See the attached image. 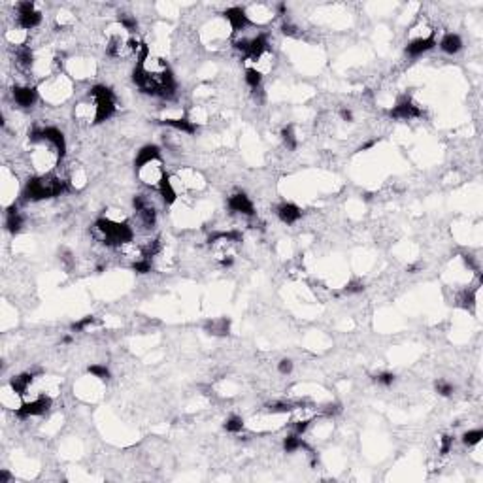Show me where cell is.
Returning a JSON list of instances; mask_svg holds the SVG:
<instances>
[{
	"mask_svg": "<svg viewBox=\"0 0 483 483\" xmlns=\"http://www.w3.org/2000/svg\"><path fill=\"white\" fill-rule=\"evenodd\" d=\"M66 189H68L66 180L59 178V176H53V174H44V176H38V178L26 183L25 195L30 200H44V198L63 195Z\"/></svg>",
	"mask_w": 483,
	"mask_h": 483,
	"instance_id": "1",
	"label": "cell"
},
{
	"mask_svg": "<svg viewBox=\"0 0 483 483\" xmlns=\"http://www.w3.org/2000/svg\"><path fill=\"white\" fill-rule=\"evenodd\" d=\"M89 96H91L92 100H94V104H96V121L94 123H102V121H106V119H110L114 115L117 102H115L114 92L110 91L108 87L96 85V87L91 89Z\"/></svg>",
	"mask_w": 483,
	"mask_h": 483,
	"instance_id": "2",
	"label": "cell"
},
{
	"mask_svg": "<svg viewBox=\"0 0 483 483\" xmlns=\"http://www.w3.org/2000/svg\"><path fill=\"white\" fill-rule=\"evenodd\" d=\"M136 170H138V178L145 185L153 187V189H159L161 183L166 180V170H164V164H162V159L161 157L153 159V161H147L144 164H140Z\"/></svg>",
	"mask_w": 483,
	"mask_h": 483,
	"instance_id": "3",
	"label": "cell"
},
{
	"mask_svg": "<svg viewBox=\"0 0 483 483\" xmlns=\"http://www.w3.org/2000/svg\"><path fill=\"white\" fill-rule=\"evenodd\" d=\"M42 21V13L36 10L32 2H19L17 4V25L25 30L36 28Z\"/></svg>",
	"mask_w": 483,
	"mask_h": 483,
	"instance_id": "4",
	"label": "cell"
},
{
	"mask_svg": "<svg viewBox=\"0 0 483 483\" xmlns=\"http://www.w3.org/2000/svg\"><path fill=\"white\" fill-rule=\"evenodd\" d=\"M51 400L49 396H44V394H38L34 396L32 400H26L21 404V408L17 410V415L21 419H28V417H36V415H44L49 406H51Z\"/></svg>",
	"mask_w": 483,
	"mask_h": 483,
	"instance_id": "5",
	"label": "cell"
},
{
	"mask_svg": "<svg viewBox=\"0 0 483 483\" xmlns=\"http://www.w3.org/2000/svg\"><path fill=\"white\" fill-rule=\"evenodd\" d=\"M225 19H227V23H229V28L230 30H246L249 26V19H248V13L246 10H242V8H229L227 12H225Z\"/></svg>",
	"mask_w": 483,
	"mask_h": 483,
	"instance_id": "6",
	"label": "cell"
},
{
	"mask_svg": "<svg viewBox=\"0 0 483 483\" xmlns=\"http://www.w3.org/2000/svg\"><path fill=\"white\" fill-rule=\"evenodd\" d=\"M419 115H421L419 106L414 104L410 98L400 100V102L391 110V117H394V119H414V117H419Z\"/></svg>",
	"mask_w": 483,
	"mask_h": 483,
	"instance_id": "7",
	"label": "cell"
},
{
	"mask_svg": "<svg viewBox=\"0 0 483 483\" xmlns=\"http://www.w3.org/2000/svg\"><path fill=\"white\" fill-rule=\"evenodd\" d=\"M229 208L236 211V213H242V215H253L255 213V208L251 204L248 196L244 193H238V195H232L229 198Z\"/></svg>",
	"mask_w": 483,
	"mask_h": 483,
	"instance_id": "8",
	"label": "cell"
},
{
	"mask_svg": "<svg viewBox=\"0 0 483 483\" xmlns=\"http://www.w3.org/2000/svg\"><path fill=\"white\" fill-rule=\"evenodd\" d=\"M36 89L32 87H26V85H21V87H15L13 89V98L15 102L21 106V108H30V106L36 102Z\"/></svg>",
	"mask_w": 483,
	"mask_h": 483,
	"instance_id": "9",
	"label": "cell"
},
{
	"mask_svg": "<svg viewBox=\"0 0 483 483\" xmlns=\"http://www.w3.org/2000/svg\"><path fill=\"white\" fill-rule=\"evenodd\" d=\"M436 46V40L432 38H421V40H410V44L406 46V53L412 55V57H419L423 53L431 51L432 47Z\"/></svg>",
	"mask_w": 483,
	"mask_h": 483,
	"instance_id": "10",
	"label": "cell"
},
{
	"mask_svg": "<svg viewBox=\"0 0 483 483\" xmlns=\"http://www.w3.org/2000/svg\"><path fill=\"white\" fill-rule=\"evenodd\" d=\"M161 123L168 125V127L176 129V131L185 132V134H195L196 132V125L195 123H191L187 117H166V119H162Z\"/></svg>",
	"mask_w": 483,
	"mask_h": 483,
	"instance_id": "11",
	"label": "cell"
},
{
	"mask_svg": "<svg viewBox=\"0 0 483 483\" xmlns=\"http://www.w3.org/2000/svg\"><path fill=\"white\" fill-rule=\"evenodd\" d=\"M277 215H279V219L283 223L293 225V223H297L302 217V211H300V208L295 206V204H281V206L277 208Z\"/></svg>",
	"mask_w": 483,
	"mask_h": 483,
	"instance_id": "12",
	"label": "cell"
},
{
	"mask_svg": "<svg viewBox=\"0 0 483 483\" xmlns=\"http://www.w3.org/2000/svg\"><path fill=\"white\" fill-rule=\"evenodd\" d=\"M440 47H442V51L453 55V53L460 51V47H462V40L459 38V34L449 32V34H445L444 38L440 40Z\"/></svg>",
	"mask_w": 483,
	"mask_h": 483,
	"instance_id": "13",
	"label": "cell"
},
{
	"mask_svg": "<svg viewBox=\"0 0 483 483\" xmlns=\"http://www.w3.org/2000/svg\"><path fill=\"white\" fill-rule=\"evenodd\" d=\"M32 385H34V376H32V374H21V376L13 378L12 383H10V387H12L13 391L19 392L21 396H23L26 391H30Z\"/></svg>",
	"mask_w": 483,
	"mask_h": 483,
	"instance_id": "14",
	"label": "cell"
},
{
	"mask_svg": "<svg viewBox=\"0 0 483 483\" xmlns=\"http://www.w3.org/2000/svg\"><path fill=\"white\" fill-rule=\"evenodd\" d=\"M6 227H8V230H10V232H17V230H21V227H23V217L19 215L17 206H12V208L8 209V215H6Z\"/></svg>",
	"mask_w": 483,
	"mask_h": 483,
	"instance_id": "15",
	"label": "cell"
},
{
	"mask_svg": "<svg viewBox=\"0 0 483 483\" xmlns=\"http://www.w3.org/2000/svg\"><path fill=\"white\" fill-rule=\"evenodd\" d=\"M157 157H161L157 145H145V147H142V149L138 151V157H136V168H138L140 164H144V162H147V161H153V159H157Z\"/></svg>",
	"mask_w": 483,
	"mask_h": 483,
	"instance_id": "16",
	"label": "cell"
},
{
	"mask_svg": "<svg viewBox=\"0 0 483 483\" xmlns=\"http://www.w3.org/2000/svg\"><path fill=\"white\" fill-rule=\"evenodd\" d=\"M68 185H72L74 189H81V187H85V183H87V176H85V172L81 168H76L70 172V176H68Z\"/></svg>",
	"mask_w": 483,
	"mask_h": 483,
	"instance_id": "17",
	"label": "cell"
},
{
	"mask_svg": "<svg viewBox=\"0 0 483 483\" xmlns=\"http://www.w3.org/2000/svg\"><path fill=\"white\" fill-rule=\"evenodd\" d=\"M283 447H285L287 453H293V451H299V449H306V444L299 438V434H291V436L285 438Z\"/></svg>",
	"mask_w": 483,
	"mask_h": 483,
	"instance_id": "18",
	"label": "cell"
},
{
	"mask_svg": "<svg viewBox=\"0 0 483 483\" xmlns=\"http://www.w3.org/2000/svg\"><path fill=\"white\" fill-rule=\"evenodd\" d=\"M225 429L229 432H234V434L242 432L244 431V419L238 417V415H230V417L225 421Z\"/></svg>",
	"mask_w": 483,
	"mask_h": 483,
	"instance_id": "19",
	"label": "cell"
},
{
	"mask_svg": "<svg viewBox=\"0 0 483 483\" xmlns=\"http://www.w3.org/2000/svg\"><path fill=\"white\" fill-rule=\"evenodd\" d=\"M261 81H262V76L257 72V70L246 68V83H248L251 89H257V87L261 85Z\"/></svg>",
	"mask_w": 483,
	"mask_h": 483,
	"instance_id": "20",
	"label": "cell"
},
{
	"mask_svg": "<svg viewBox=\"0 0 483 483\" xmlns=\"http://www.w3.org/2000/svg\"><path fill=\"white\" fill-rule=\"evenodd\" d=\"M483 438V431L482 429H476V431H468L464 436H462V442L466 445H478L482 442Z\"/></svg>",
	"mask_w": 483,
	"mask_h": 483,
	"instance_id": "21",
	"label": "cell"
},
{
	"mask_svg": "<svg viewBox=\"0 0 483 483\" xmlns=\"http://www.w3.org/2000/svg\"><path fill=\"white\" fill-rule=\"evenodd\" d=\"M89 374L91 376H94V378H98V379H110V370L106 368L104 365H92V366H89Z\"/></svg>",
	"mask_w": 483,
	"mask_h": 483,
	"instance_id": "22",
	"label": "cell"
},
{
	"mask_svg": "<svg viewBox=\"0 0 483 483\" xmlns=\"http://www.w3.org/2000/svg\"><path fill=\"white\" fill-rule=\"evenodd\" d=\"M211 334H229V321L227 319H219V321H213L209 325Z\"/></svg>",
	"mask_w": 483,
	"mask_h": 483,
	"instance_id": "23",
	"label": "cell"
},
{
	"mask_svg": "<svg viewBox=\"0 0 483 483\" xmlns=\"http://www.w3.org/2000/svg\"><path fill=\"white\" fill-rule=\"evenodd\" d=\"M96 323V317H92V315H87V317H83L81 321H78V323H74L72 325V330H85V328H89V326H92Z\"/></svg>",
	"mask_w": 483,
	"mask_h": 483,
	"instance_id": "24",
	"label": "cell"
},
{
	"mask_svg": "<svg viewBox=\"0 0 483 483\" xmlns=\"http://www.w3.org/2000/svg\"><path fill=\"white\" fill-rule=\"evenodd\" d=\"M283 142L287 145L289 149H295L297 147V138H295V134H293V127H287V129H283Z\"/></svg>",
	"mask_w": 483,
	"mask_h": 483,
	"instance_id": "25",
	"label": "cell"
},
{
	"mask_svg": "<svg viewBox=\"0 0 483 483\" xmlns=\"http://www.w3.org/2000/svg\"><path fill=\"white\" fill-rule=\"evenodd\" d=\"M132 268H134V272H138V274H147V272H151V261H149V259H142V261L134 262Z\"/></svg>",
	"mask_w": 483,
	"mask_h": 483,
	"instance_id": "26",
	"label": "cell"
},
{
	"mask_svg": "<svg viewBox=\"0 0 483 483\" xmlns=\"http://www.w3.org/2000/svg\"><path fill=\"white\" fill-rule=\"evenodd\" d=\"M436 391H438V394H442V396H449L453 392V385H449L447 381L440 379V381H436Z\"/></svg>",
	"mask_w": 483,
	"mask_h": 483,
	"instance_id": "27",
	"label": "cell"
},
{
	"mask_svg": "<svg viewBox=\"0 0 483 483\" xmlns=\"http://www.w3.org/2000/svg\"><path fill=\"white\" fill-rule=\"evenodd\" d=\"M440 442H442V445H440V455H447L451 451V447H453V438L451 436H442Z\"/></svg>",
	"mask_w": 483,
	"mask_h": 483,
	"instance_id": "28",
	"label": "cell"
},
{
	"mask_svg": "<svg viewBox=\"0 0 483 483\" xmlns=\"http://www.w3.org/2000/svg\"><path fill=\"white\" fill-rule=\"evenodd\" d=\"M376 381L381 383V385H385V387H389V385L394 383V374H391V372H383V374H379L378 378H376Z\"/></svg>",
	"mask_w": 483,
	"mask_h": 483,
	"instance_id": "29",
	"label": "cell"
},
{
	"mask_svg": "<svg viewBox=\"0 0 483 483\" xmlns=\"http://www.w3.org/2000/svg\"><path fill=\"white\" fill-rule=\"evenodd\" d=\"M277 370H279V374H291V370H293V363H291L289 359H283V361H279Z\"/></svg>",
	"mask_w": 483,
	"mask_h": 483,
	"instance_id": "30",
	"label": "cell"
},
{
	"mask_svg": "<svg viewBox=\"0 0 483 483\" xmlns=\"http://www.w3.org/2000/svg\"><path fill=\"white\" fill-rule=\"evenodd\" d=\"M345 291H347L349 295H353V293H361V291H365V283H363V281H351V283L345 287Z\"/></svg>",
	"mask_w": 483,
	"mask_h": 483,
	"instance_id": "31",
	"label": "cell"
},
{
	"mask_svg": "<svg viewBox=\"0 0 483 483\" xmlns=\"http://www.w3.org/2000/svg\"><path fill=\"white\" fill-rule=\"evenodd\" d=\"M281 28H283V32H285V34H289V36H297V30H299L297 26L291 25V23H283V26H281Z\"/></svg>",
	"mask_w": 483,
	"mask_h": 483,
	"instance_id": "32",
	"label": "cell"
},
{
	"mask_svg": "<svg viewBox=\"0 0 483 483\" xmlns=\"http://www.w3.org/2000/svg\"><path fill=\"white\" fill-rule=\"evenodd\" d=\"M340 115H342L344 121H351L353 119V114L349 112V110H342V112H340Z\"/></svg>",
	"mask_w": 483,
	"mask_h": 483,
	"instance_id": "33",
	"label": "cell"
},
{
	"mask_svg": "<svg viewBox=\"0 0 483 483\" xmlns=\"http://www.w3.org/2000/svg\"><path fill=\"white\" fill-rule=\"evenodd\" d=\"M0 480H2V483L8 482V480H10V474H8L6 470H2V474H0Z\"/></svg>",
	"mask_w": 483,
	"mask_h": 483,
	"instance_id": "34",
	"label": "cell"
}]
</instances>
